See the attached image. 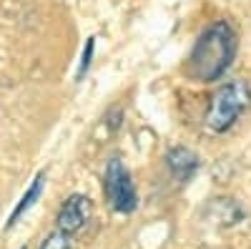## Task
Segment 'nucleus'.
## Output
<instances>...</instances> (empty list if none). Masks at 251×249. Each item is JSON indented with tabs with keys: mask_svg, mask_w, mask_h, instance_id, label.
Segmentation results:
<instances>
[{
	"mask_svg": "<svg viewBox=\"0 0 251 249\" xmlns=\"http://www.w3.org/2000/svg\"><path fill=\"white\" fill-rule=\"evenodd\" d=\"M166 166H169V171L174 174L176 181L186 184V181H191L194 174L199 171L201 159L186 146H174L169 154H166Z\"/></svg>",
	"mask_w": 251,
	"mask_h": 249,
	"instance_id": "obj_5",
	"label": "nucleus"
},
{
	"mask_svg": "<svg viewBox=\"0 0 251 249\" xmlns=\"http://www.w3.org/2000/svg\"><path fill=\"white\" fill-rule=\"evenodd\" d=\"M249 103H251V88L244 81L226 83L211 96V103H208V111L203 118L206 129L214 134H226L249 109Z\"/></svg>",
	"mask_w": 251,
	"mask_h": 249,
	"instance_id": "obj_2",
	"label": "nucleus"
},
{
	"mask_svg": "<svg viewBox=\"0 0 251 249\" xmlns=\"http://www.w3.org/2000/svg\"><path fill=\"white\" fill-rule=\"evenodd\" d=\"M103 194L106 201L111 204V209L118 214H133L138 206V194L131 179V171L118 161L111 159L106 166V174H103Z\"/></svg>",
	"mask_w": 251,
	"mask_h": 249,
	"instance_id": "obj_3",
	"label": "nucleus"
},
{
	"mask_svg": "<svg viewBox=\"0 0 251 249\" xmlns=\"http://www.w3.org/2000/svg\"><path fill=\"white\" fill-rule=\"evenodd\" d=\"M43 186H46V174L40 171V174L33 179V184L28 186V192L23 194V199H20V201H18V206L13 209V214H10V219H8V229H10V226H15V224H18V219L23 217V214L30 209V206L40 199V194H43Z\"/></svg>",
	"mask_w": 251,
	"mask_h": 249,
	"instance_id": "obj_6",
	"label": "nucleus"
},
{
	"mask_svg": "<svg viewBox=\"0 0 251 249\" xmlns=\"http://www.w3.org/2000/svg\"><path fill=\"white\" fill-rule=\"evenodd\" d=\"M239 51V38L228 20H216L211 23L196 40V46L186 60V73L194 81L211 83L219 81L228 68Z\"/></svg>",
	"mask_w": 251,
	"mask_h": 249,
	"instance_id": "obj_1",
	"label": "nucleus"
},
{
	"mask_svg": "<svg viewBox=\"0 0 251 249\" xmlns=\"http://www.w3.org/2000/svg\"><path fill=\"white\" fill-rule=\"evenodd\" d=\"M93 51H96V38H88V43H86V48H83V58H80V66H78V81L88 73V68H91V58H93Z\"/></svg>",
	"mask_w": 251,
	"mask_h": 249,
	"instance_id": "obj_8",
	"label": "nucleus"
},
{
	"mask_svg": "<svg viewBox=\"0 0 251 249\" xmlns=\"http://www.w3.org/2000/svg\"><path fill=\"white\" fill-rule=\"evenodd\" d=\"M91 214H93V201L86 194H73V196L66 199V204L60 206V212L55 217V229L73 237L88 224Z\"/></svg>",
	"mask_w": 251,
	"mask_h": 249,
	"instance_id": "obj_4",
	"label": "nucleus"
},
{
	"mask_svg": "<svg viewBox=\"0 0 251 249\" xmlns=\"http://www.w3.org/2000/svg\"><path fill=\"white\" fill-rule=\"evenodd\" d=\"M40 249H71V234L55 229V232H50V234L43 239Z\"/></svg>",
	"mask_w": 251,
	"mask_h": 249,
	"instance_id": "obj_7",
	"label": "nucleus"
},
{
	"mask_svg": "<svg viewBox=\"0 0 251 249\" xmlns=\"http://www.w3.org/2000/svg\"><path fill=\"white\" fill-rule=\"evenodd\" d=\"M20 249H25V247H20Z\"/></svg>",
	"mask_w": 251,
	"mask_h": 249,
	"instance_id": "obj_9",
	"label": "nucleus"
}]
</instances>
